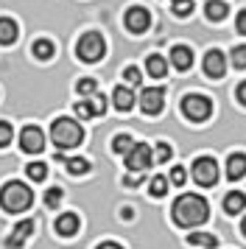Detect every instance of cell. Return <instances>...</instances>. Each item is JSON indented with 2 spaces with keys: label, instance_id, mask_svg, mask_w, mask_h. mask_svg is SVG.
<instances>
[{
  "label": "cell",
  "instance_id": "obj_38",
  "mask_svg": "<svg viewBox=\"0 0 246 249\" xmlns=\"http://www.w3.org/2000/svg\"><path fill=\"white\" fill-rule=\"evenodd\" d=\"M95 249H123L121 244H115V241H104V244H98Z\"/></svg>",
  "mask_w": 246,
  "mask_h": 249
},
{
  "label": "cell",
  "instance_id": "obj_15",
  "mask_svg": "<svg viewBox=\"0 0 246 249\" xmlns=\"http://www.w3.org/2000/svg\"><path fill=\"white\" fill-rule=\"evenodd\" d=\"M112 104H115V109L129 112V109L134 107V92H132V87H115V90H112Z\"/></svg>",
  "mask_w": 246,
  "mask_h": 249
},
{
  "label": "cell",
  "instance_id": "obj_18",
  "mask_svg": "<svg viewBox=\"0 0 246 249\" xmlns=\"http://www.w3.org/2000/svg\"><path fill=\"white\" fill-rule=\"evenodd\" d=\"M244 207H246V193L232 191V193H227V196H224V213L235 215V213H241Z\"/></svg>",
  "mask_w": 246,
  "mask_h": 249
},
{
  "label": "cell",
  "instance_id": "obj_20",
  "mask_svg": "<svg viewBox=\"0 0 246 249\" xmlns=\"http://www.w3.org/2000/svg\"><path fill=\"white\" fill-rule=\"evenodd\" d=\"M204 14H207V20L218 23V20H224V17L229 14V6H227L224 0H210V3L204 6Z\"/></svg>",
  "mask_w": 246,
  "mask_h": 249
},
{
  "label": "cell",
  "instance_id": "obj_26",
  "mask_svg": "<svg viewBox=\"0 0 246 249\" xmlns=\"http://www.w3.org/2000/svg\"><path fill=\"white\" fill-rule=\"evenodd\" d=\"M132 146H134V140L129 135H118L115 140H112V151H115V154H129Z\"/></svg>",
  "mask_w": 246,
  "mask_h": 249
},
{
  "label": "cell",
  "instance_id": "obj_32",
  "mask_svg": "<svg viewBox=\"0 0 246 249\" xmlns=\"http://www.w3.org/2000/svg\"><path fill=\"white\" fill-rule=\"evenodd\" d=\"M193 12V0H174V14L176 17H188Z\"/></svg>",
  "mask_w": 246,
  "mask_h": 249
},
{
  "label": "cell",
  "instance_id": "obj_31",
  "mask_svg": "<svg viewBox=\"0 0 246 249\" xmlns=\"http://www.w3.org/2000/svg\"><path fill=\"white\" fill-rule=\"evenodd\" d=\"M168 179H171V185H179V188H182V185H185V179H188V171L182 168V165H174Z\"/></svg>",
  "mask_w": 246,
  "mask_h": 249
},
{
  "label": "cell",
  "instance_id": "obj_33",
  "mask_svg": "<svg viewBox=\"0 0 246 249\" xmlns=\"http://www.w3.org/2000/svg\"><path fill=\"white\" fill-rule=\"evenodd\" d=\"M76 90L81 92L84 98H89V95L95 92V79H81V81H78V84H76Z\"/></svg>",
  "mask_w": 246,
  "mask_h": 249
},
{
  "label": "cell",
  "instance_id": "obj_22",
  "mask_svg": "<svg viewBox=\"0 0 246 249\" xmlns=\"http://www.w3.org/2000/svg\"><path fill=\"white\" fill-rule=\"evenodd\" d=\"M188 244L190 247H201V249H215L218 247V238L210 235V232H190Z\"/></svg>",
  "mask_w": 246,
  "mask_h": 249
},
{
  "label": "cell",
  "instance_id": "obj_24",
  "mask_svg": "<svg viewBox=\"0 0 246 249\" xmlns=\"http://www.w3.org/2000/svg\"><path fill=\"white\" fill-rule=\"evenodd\" d=\"M65 165H67V171H70L73 177H81V174H87V171H89V160H84V157H70Z\"/></svg>",
  "mask_w": 246,
  "mask_h": 249
},
{
  "label": "cell",
  "instance_id": "obj_11",
  "mask_svg": "<svg viewBox=\"0 0 246 249\" xmlns=\"http://www.w3.org/2000/svg\"><path fill=\"white\" fill-rule=\"evenodd\" d=\"M201 68H204V73H207L210 79H221L224 73H227V56H224L218 48H212V51H207V53H204V59H201Z\"/></svg>",
  "mask_w": 246,
  "mask_h": 249
},
{
  "label": "cell",
  "instance_id": "obj_34",
  "mask_svg": "<svg viewBox=\"0 0 246 249\" xmlns=\"http://www.w3.org/2000/svg\"><path fill=\"white\" fill-rule=\"evenodd\" d=\"M154 160H157V162H168V160H171V146H168V143H157Z\"/></svg>",
  "mask_w": 246,
  "mask_h": 249
},
{
  "label": "cell",
  "instance_id": "obj_35",
  "mask_svg": "<svg viewBox=\"0 0 246 249\" xmlns=\"http://www.w3.org/2000/svg\"><path fill=\"white\" fill-rule=\"evenodd\" d=\"M11 137H14V132H11V124H6V121H0V148L9 146Z\"/></svg>",
  "mask_w": 246,
  "mask_h": 249
},
{
  "label": "cell",
  "instance_id": "obj_10",
  "mask_svg": "<svg viewBox=\"0 0 246 249\" xmlns=\"http://www.w3.org/2000/svg\"><path fill=\"white\" fill-rule=\"evenodd\" d=\"M106 112V98L101 95V92H92L89 98L76 104V115L78 118H98V115Z\"/></svg>",
  "mask_w": 246,
  "mask_h": 249
},
{
  "label": "cell",
  "instance_id": "obj_2",
  "mask_svg": "<svg viewBox=\"0 0 246 249\" xmlns=\"http://www.w3.org/2000/svg\"><path fill=\"white\" fill-rule=\"evenodd\" d=\"M0 204L6 213H25L34 204V193L25 182H6L0 191Z\"/></svg>",
  "mask_w": 246,
  "mask_h": 249
},
{
  "label": "cell",
  "instance_id": "obj_39",
  "mask_svg": "<svg viewBox=\"0 0 246 249\" xmlns=\"http://www.w3.org/2000/svg\"><path fill=\"white\" fill-rule=\"evenodd\" d=\"M140 182H143L140 177H126V185H129V188H134V185H140Z\"/></svg>",
  "mask_w": 246,
  "mask_h": 249
},
{
  "label": "cell",
  "instance_id": "obj_25",
  "mask_svg": "<svg viewBox=\"0 0 246 249\" xmlns=\"http://www.w3.org/2000/svg\"><path fill=\"white\" fill-rule=\"evenodd\" d=\"M168 185H171V179H168V177H154V179H151V185H148V191H151V196L162 199V196L168 193Z\"/></svg>",
  "mask_w": 246,
  "mask_h": 249
},
{
  "label": "cell",
  "instance_id": "obj_5",
  "mask_svg": "<svg viewBox=\"0 0 246 249\" xmlns=\"http://www.w3.org/2000/svg\"><path fill=\"white\" fill-rule=\"evenodd\" d=\"M76 53L81 62H101L104 53H106V42H104V36L98 31H87V34L78 39Z\"/></svg>",
  "mask_w": 246,
  "mask_h": 249
},
{
  "label": "cell",
  "instance_id": "obj_6",
  "mask_svg": "<svg viewBox=\"0 0 246 249\" xmlns=\"http://www.w3.org/2000/svg\"><path fill=\"white\" fill-rule=\"evenodd\" d=\"M193 182L201 188H212L218 182V162L212 157H199L193 162Z\"/></svg>",
  "mask_w": 246,
  "mask_h": 249
},
{
  "label": "cell",
  "instance_id": "obj_14",
  "mask_svg": "<svg viewBox=\"0 0 246 249\" xmlns=\"http://www.w3.org/2000/svg\"><path fill=\"white\" fill-rule=\"evenodd\" d=\"M171 65H174L176 70H182V73H185V70H188L190 65H193V51H190L188 45H176V48H171Z\"/></svg>",
  "mask_w": 246,
  "mask_h": 249
},
{
  "label": "cell",
  "instance_id": "obj_28",
  "mask_svg": "<svg viewBox=\"0 0 246 249\" xmlns=\"http://www.w3.org/2000/svg\"><path fill=\"white\" fill-rule=\"evenodd\" d=\"M123 79H126V84H129V87H140V81H143V73L134 68V65H129V68L123 70Z\"/></svg>",
  "mask_w": 246,
  "mask_h": 249
},
{
  "label": "cell",
  "instance_id": "obj_19",
  "mask_svg": "<svg viewBox=\"0 0 246 249\" xmlns=\"http://www.w3.org/2000/svg\"><path fill=\"white\" fill-rule=\"evenodd\" d=\"M17 34H20L17 23L11 17H0V45H11L17 39Z\"/></svg>",
  "mask_w": 246,
  "mask_h": 249
},
{
  "label": "cell",
  "instance_id": "obj_17",
  "mask_svg": "<svg viewBox=\"0 0 246 249\" xmlns=\"http://www.w3.org/2000/svg\"><path fill=\"white\" fill-rule=\"evenodd\" d=\"M246 174V154H241V151H238V154H232V157L227 160V179H241V177H244Z\"/></svg>",
  "mask_w": 246,
  "mask_h": 249
},
{
  "label": "cell",
  "instance_id": "obj_23",
  "mask_svg": "<svg viewBox=\"0 0 246 249\" xmlns=\"http://www.w3.org/2000/svg\"><path fill=\"white\" fill-rule=\"evenodd\" d=\"M53 53H56V48H53L51 39H36V42H34V56L36 59L48 62V59H53Z\"/></svg>",
  "mask_w": 246,
  "mask_h": 249
},
{
  "label": "cell",
  "instance_id": "obj_36",
  "mask_svg": "<svg viewBox=\"0 0 246 249\" xmlns=\"http://www.w3.org/2000/svg\"><path fill=\"white\" fill-rule=\"evenodd\" d=\"M235 25H238V34L246 36V9H244V12H238V17H235Z\"/></svg>",
  "mask_w": 246,
  "mask_h": 249
},
{
  "label": "cell",
  "instance_id": "obj_21",
  "mask_svg": "<svg viewBox=\"0 0 246 249\" xmlns=\"http://www.w3.org/2000/svg\"><path fill=\"white\" fill-rule=\"evenodd\" d=\"M145 70H148L154 79H162V76L168 73V62L159 56V53H151V56L145 59Z\"/></svg>",
  "mask_w": 246,
  "mask_h": 249
},
{
  "label": "cell",
  "instance_id": "obj_27",
  "mask_svg": "<svg viewBox=\"0 0 246 249\" xmlns=\"http://www.w3.org/2000/svg\"><path fill=\"white\" fill-rule=\"evenodd\" d=\"M28 177H31L34 182H42L45 177H48V165H45V162H28Z\"/></svg>",
  "mask_w": 246,
  "mask_h": 249
},
{
  "label": "cell",
  "instance_id": "obj_29",
  "mask_svg": "<svg viewBox=\"0 0 246 249\" xmlns=\"http://www.w3.org/2000/svg\"><path fill=\"white\" fill-rule=\"evenodd\" d=\"M62 196H65L62 188H48V191H45V204H48V207H59V204H62Z\"/></svg>",
  "mask_w": 246,
  "mask_h": 249
},
{
  "label": "cell",
  "instance_id": "obj_37",
  "mask_svg": "<svg viewBox=\"0 0 246 249\" xmlns=\"http://www.w3.org/2000/svg\"><path fill=\"white\" fill-rule=\"evenodd\" d=\"M235 92H238V101H241V104L246 107V81H241V84H238V90H235Z\"/></svg>",
  "mask_w": 246,
  "mask_h": 249
},
{
  "label": "cell",
  "instance_id": "obj_12",
  "mask_svg": "<svg viewBox=\"0 0 246 249\" xmlns=\"http://www.w3.org/2000/svg\"><path fill=\"white\" fill-rule=\"evenodd\" d=\"M148 25H151V14L145 12L143 6H132L126 12V28L132 34H143V31H148Z\"/></svg>",
  "mask_w": 246,
  "mask_h": 249
},
{
  "label": "cell",
  "instance_id": "obj_4",
  "mask_svg": "<svg viewBox=\"0 0 246 249\" xmlns=\"http://www.w3.org/2000/svg\"><path fill=\"white\" fill-rule=\"evenodd\" d=\"M182 115L193 121V124H204L212 115V101L207 95H199V92H190L182 98Z\"/></svg>",
  "mask_w": 246,
  "mask_h": 249
},
{
  "label": "cell",
  "instance_id": "obj_3",
  "mask_svg": "<svg viewBox=\"0 0 246 249\" xmlns=\"http://www.w3.org/2000/svg\"><path fill=\"white\" fill-rule=\"evenodd\" d=\"M51 140L65 151V148H76L84 140V132L73 118H56L53 126H51Z\"/></svg>",
  "mask_w": 246,
  "mask_h": 249
},
{
  "label": "cell",
  "instance_id": "obj_7",
  "mask_svg": "<svg viewBox=\"0 0 246 249\" xmlns=\"http://www.w3.org/2000/svg\"><path fill=\"white\" fill-rule=\"evenodd\" d=\"M126 157V168L129 171H145V168H151V162H157L154 160V151H151V146L148 143H134L132 151L129 154H123Z\"/></svg>",
  "mask_w": 246,
  "mask_h": 249
},
{
  "label": "cell",
  "instance_id": "obj_16",
  "mask_svg": "<svg viewBox=\"0 0 246 249\" xmlns=\"http://www.w3.org/2000/svg\"><path fill=\"white\" fill-rule=\"evenodd\" d=\"M56 232H59V235H65V238L76 235V232H78V215L76 213L59 215V218H56Z\"/></svg>",
  "mask_w": 246,
  "mask_h": 249
},
{
  "label": "cell",
  "instance_id": "obj_1",
  "mask_svg": "<svg viewBox=\"0 0 246 249\" xmlns=\"http://www.w3.org/2000/svg\"><path fill=\"white\" fill-rule=\"evenodd\" d=\"M171 215L179 227H199L210 218V204H207V199H201L199 193H182L174 202Z\"/></svg>",
  "mask_w": 246,
  "mask_h": 249
},
{
  "label": "cell",
  "instance_id": "obj_13",
  "mask_svg": "<svg viewBox=\"0 0 246 249\" xmlns=\"http://www.w3.org/2000/svg\"><path fill=\"white\" fill-rule=\"evenodd\" d=\"M34 221L31 218H25V221H20V224L14 227V232H11L9 238H6V249H20L28 238H31V232H34Z\"/></svg>",
  "mask_w": 246,
  "mask_h": 249
},
{
  "label": "cell",
  "instance_id": "obj_40",
  "mask_svg": "<svg viewBox=\"0 0 246 249\" xmlns=\"http://www.w3.org/2000/svg\"><path fill=\"white\" fill-rule=\"evenodd\" d=\"M241 232H244V235H246V218H244V221H241Z\"/></svg>",
  "mask_w": 246,
  "mask_h": 249
},
{
  "label": "cell",
  "instance_id": "obj_30",
  "mask_svg": "<svg viewBox=\"0 0 246 249\" xmlns=\"http://www.w3.org/2000/svg\"><path fill=\"white\" fill-rule=\"evenodd\" d=\"M232 65H235L238 70H246V45L232 48Z\"/></svg>",
  "mask_w": 246,
  "mask_h": 249
},
{
  "label": "cell",
  "instance_id": "obj_9",
  "mask_svg": "<svg viewBox=\"0 0 246 249\" xmlns=\"http://www.w3.org/2000/svg\"><path fill=\"white\" fill-rule=\"evenodd\" d=\"M20 146L25 154H39L45 148V135L39 126H25L20 132Z\"/></svg>",
  "mask_w": 246,
  "mask_h": 249
},
{
  "label": "cell",
  "instance_id": "obj_8",
  "mask_svg": "<svg viewBox=\"0 0 246 249\" xmlns=\"http://www.w3.org/2000/svg\"><path fill=\"white\" fill-rule=\"evenodd\" d=\"M165 107V90L162 87H148L140 92V109L145 115H159Z\"/></svg>",
  "mask_w": 246,
  "mask_h": 249
}]
</instances>
